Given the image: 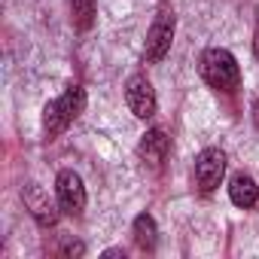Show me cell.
Instances as JSON below:
<instances>
[{
	"instance_id": "cell-1",
	"label": "cell",
	"mask_w": 259,
	"mask_h": 259,
	"mask_svg": "<svg viewBox=\"0 0 259 259\" xmlns=\"http://www.w3.org/2000/svg\"><path fill=\"white\" fill-rule=\"evenodd\" d=\"M198 70H201V79L217 89V92H235L241 85V67H238V58L223 49V46H210L201 52V61H198Z\"/></svg>"
},
{
	"instance_id": "cell-2",
	"label": "cell",
	"mask_w": 259,
	"mask_h": 259,
	"mask_svg": "<svg viewBox=\"0 0 259 259\" xmlns=\"http://www.w3.org/2000/svg\"><path fill=\"white\" fill-rule=\"evenodd\" d=\"M82 110H85V89L82 85H70L64 95H58L55 101H49L46 110H43V128H46V135L58 138Z\"/></svg>"
},
{
	"instance_id": "cell-3",
	"label": "cell",
	"mask_w": 259,
	"mask_h": 259,
	"mask_svg": "<svg viewBox=\"0 0 259 259\" xmlns=\"http://www.w3.org/2000/svg\"><path fill=\"white\" fill-rule=\"evenodd\" d=\"M174 31H177V19L171 10H159L150 31H147V43H144V58L150 64L162 61L168 52H171V43H174Z\"/></svg>"
},
{
	"instance_id": "cell-4",
	"label": "cell",
	"mask_w": 259,
	"mask_h": 259,
	"mask_svg": "<svg viewBox=\"0 0 259 259\" xmlns=\"http://www.w3.org/2000/svg\"><path fill=\"white\" fill-rule=\"evenodd\" d=\"M55 201H58L61 213H70V217H79L85 210L89 195H85L82 177L76 171H70V168L58 171V177H55Z\"/></svg>"
},
{
	"instance_id": "cell-5",
	"label": "cell",
	"mask_w": 259,
	"mask_h": 259,
	"mask_svg": "<svg viewBox=\"0 0 259 259\" xmlns=\"http://www.w3.org/2000/svg\"><path fill=\"white\" fill-rule=\"evenodd\" d=\"M223 177H226V153L217 150V147L201 150L198 159H195V186H198V192L201 195L217 192Z\"/></svg>"
},
{
	"instance_id": "cell-6",
	"label": "cell",
	"mask_w": 259,
	"mask_h": 259,
	"mask_svg": "<svg viewBox=\"0 0 259 259\" xmlns=\"http://www.w3.org/2000/svg\"><path fill=\"white\" fill-rule=\"evenodd\" d=\"M125 104L138 119H150L156 116V107H159V98H156V89L153 82L144 76V73H135L132 79L125 82Z\"/></svg>"
},
{
	"instance_id": "cell-7",
	"label": "cell",
	"mask_w": 259,
	"mask_h": 259,
	"mask_svg": "<svg viewBox=\"0 0 259 259\" xmlns=\"http://www.w3.org/2000/svg\"><path fill=\"white\" fill-rule=\"evenodd\" d=\"M168 150H171L168 132H165V128H150V132L141 138V144H138V159L144 165H150L153 171H159L165 156H168Z\"/></svg>"
},
{
	"instance_id": "cell-8",
	"label": "cell",
	"mask_w": 259,
	"mask_h": 259,
	"mask_svg": "<svg viewBox=\"0 0 259 259\" xmlns=\"http://www.w3.org/2000/svg\"><path fill=\"white\" fill-rule=\"evenodd\" d=\"M22 198H25V207L31 210V217H34L40 226H55V223H58L61 207H55V204L49 201V195H46V189H43V186L28 183V186L22 189Z\"/></svg>"
},
{
	"instance_id": "cell-9",
	"label": "cell",
	"mask_w": 259,
	"mask_h": 259,
	"mask_svg": "<svg viewBox=\"0 0 259 259\" xmlns=\"http://www.w3.org/2000/svg\"><path fill=\"white\" fill-rule=\"evenodd\" d=\"M229 198H232V204L241 207V210L256 207V201H259V186H256V180H253L250 174H235V177L229 180Z\"/></svg>"
},
{
	"instance_id": "cell-10",
	"label": "cell",
	"mask_w": 259,
	"mask_h": 259,
	"mask_svg": "<svg viewBox=\"0 0 259 259\" xmlns=\"http://www.w3.org/2000/svg\"><path fill=\"white\" fill-rule=\"evenodd\" d=\"M132 235H135V244L141 250H156V241H159V226L150 213H141L135 217V226H132Z\"/></svg>"
},
{
	"instance_id": "cell-11",
	"label": "cell",
	"mask_w": 259,
	"mask_h": 259,
	"mask_svg": "<svg viewBox=\"0 0 259 259\" xmlns=\"http://www.w3.org/2000/svg\"><path fill=\"white\" fill-rule=\"evenodd\" d=\"M70 4V22L79 31H89L95 22V0H67Z\"/></svg>"
},
{
	"instance_id": "cell-12",
	"label": "cell",
	"mask_w": 259,
	"mask_h": 259,
	"mask_svg": "<svg viewBox=\"0 0 259 259\" xmlns=\"http://www.w3.org/2000/svg\"><path fill=\"white\" fill-rule=\"evenodd\" d=\"M82 253H85V244H79V241L64 244V256H82Z\"/></svg>"
},
{
	"instance_id": "cell-13",
	"label": "cell",
	"mask_w": 259,
	"mask_h": 259,
	"mask_svg": "<svg viewBox=\"0 0 259 259\" xmlns=\"http://www.w3.org/2000/svg\"><path fill=\"white\" fill-rule=\"evenodd\" d=\"M253 125H256V128H259V98H256V101H253Z\"/></svg>"
},
{
	"instance_id": "cell-14",
	"label": "cell",
	"mask_w": 259,
	"mask_h": 259,
	"mask_svg": "<svg viewBox=\"0 0 259 259\" xmlns=\"http://www.w3.org/2000/svg\"><path fill=\"white\" fill-rule=\"evenodd\" d=\"M113 256H125V250H107L104 259H113Z\"/></svg>"
},
{
	"instance_id": "cell-15",
	"label": "cell",
	"mask_w": 259,
	"mask_h": 259,
	"mask_svg": "<svg viewBox=\"0 0 259 259\" xmlns=\"http://www.w3.org/2000/svg\"><path fill=\"white\" fill-rule=\"evenodd\" d=\"M253 55L259 58V31H256V37H253Z\"/></svg>"
}]
</instances>
